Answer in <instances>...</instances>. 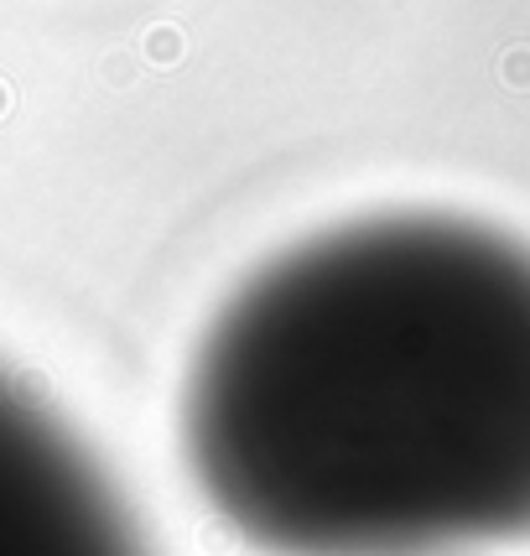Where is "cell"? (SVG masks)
Wrapping results in <instances>:
<instances>
[{
  "label": "cell",
  "mask_w": 530,
  "mask_h": 556,
  "mask_svg": "<svg viewBox=\"0 0 530 556\" xmlns=\"http://www.w3.org/2000/svg\"><path fill=\"white\" fill-rule=\"evenodd\" d=\"M177 427L255 556L530 541V244L458 214L291 244L203 328Z\"/></svg>",
  "instance_id": "1"
}]
</instances>
